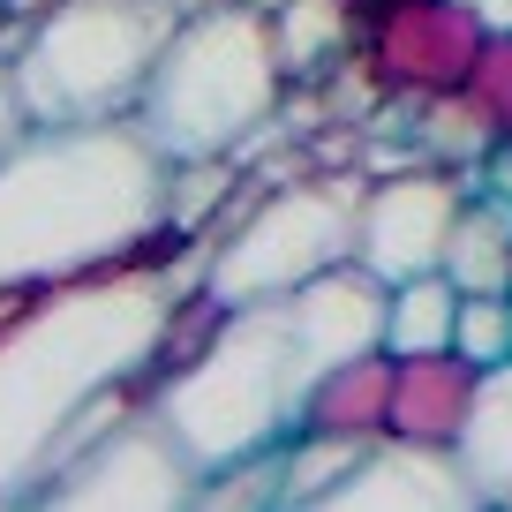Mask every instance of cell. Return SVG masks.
<instances>
[{"instance_id": "6da1fadb", "label": "cell", "mask_w": 512, "mask_h": 512, "mask_svg": "<svg viewBox=\"0 0 512 512\" xmlns=\"http://www.w3.org/2000/svg\"><path fill=\"white\" fill-rule=\"evenodd\" d=\"M174 309L181 294L151 256L0 294V505L38 497L68 467L83 415L113 384L159 369Z\"/></svg>"}, {"instance_id": "7a4b0ae2", "label": "cell", "mask_w": 512, "mask_h": 512, "mask_svg": "<svg viewBox=\"0 0 512 512\" xmlns=\"http://www.w3.org/2000/svg\"><path fill=\"white\" fill-rule=\"evenodd\" d=\"M174 181L181 166L144 136L136 113L23 121L0 144V294L159 256L181 241Z\"/></svg>"}, {"instance_id": "3957f363", "label": "cell", "mask_w": 512, "mask_h": 512, "mask_svg": "<svg viewBox=\"0 0 512 512\" xmlns=\"http://www.w3.org/2000/svg\"><path fill=\"white\" fill-rule=\"evenodd\" d=\"M309 384H317V354L294 332V309L241 302V309H219V324L181 362L159 369L151 407L211 475V467L241 460V452L287 445L302 430Z\"/></svg>"}, {"instance_id": "277c9868", "label": "cell", "mask_w": 512, "mask_h": 512, "mask_svg": "<svg viewBox=\"0 0 512 512\" xmlns=\"http://www.w3.org/2000/svg\"><path fill=\"white\" fill-rule=\"evenodd\" d=\"M287 83L294 76L279 61L272 8H256V0H196L181 16V31L166 38L144 98H136V121L174 166L241 159V144L279 121Z\"/></svg>"}, {"instance_id": "5b68a950", "label": "cell", "mask_w": 512, "mask_h": 512, "mask_svg": "<svg viewBox=\"0 0 512 512\" xmlns=\"http://www.w3.org/2000/svg\"><path fill=\"white\" fill-rule=\"evenodd\" d=\"M196 0H53L46 16L16 23L8 76L23 121H113L136 113L166 38Z\"/></svg>"}, {"instance_id": "8992f818", "label": "cell", "mask_w": 512, "mask_h": 512, "mask_svg": "<svg viewBox=\"0 0 512 512\" xmlns=\"http://www.w3.org/2000/svg\"><path fill=\"white\" fill-rule=\"evenodd\" d=\"M362 196L369 174H339L317 166V151H302L287 166L264 174V189L249 196V211L234 219V234H219L204 249V294L219 309L241 302H287L294 287H309L317 272L347 264L362 249Z\"/></svg>"}, {"instance_id": "52a82bcc", "label": "cell", "mask_w": 512, "mask_h": 512, "mask_svg": "<svg viewBox=\"0 0 512 512\" xmlns=\"http://www.w3.org/2000/svg\"><path fill=\"white\" fill-rule=\"evenodd\" d=\"M196 490H204L196 452L159 422V407H136V415L113 422L91 452H76L38 497H46V505H68V512H91V505L166 512V505H196Z\"/></svg>"}, {"instance_id": "ba28073f", "label": "cell", "mask_w": 512, "mask_h": 512, "mask_svg": "<svg viewBox=\"0 0 512 512\" xmlns=\"http://www.w3.org/2000/svg\"><path fill=\"white\" fill-rule=\"evenodd\" d=\"M482 181L460 174V166H392V174H369V196H362V264L384 279H415V272H437L445 264V241L460 226L467 196Z\"/></svg>"}, {"instance_id": "9c48e42d", "label": "cell", "mask_w": 512, "mask_h": 512, "mask_svg": "<svg viewBox=\"0 0 512 512\" xmlns=\"http://www.w3.org/2000/svg\"><path fill=\"white\" fill-rule=\"evenodd\" d=\"M362 46L392 91L437 98V91H467L490 31H482V16L467 0H377Z\"/></svg>"}, {"instance_id": "30bf717a", "label": "cell", "mask_w": 512, "mask_h": 512, "mask_svg": "<svg viewBox=\"0 0 512 512\" xmlns=\"http://www.w3.org/2000/svg\"><path fill=\"white\" fill-rule=\"evenodd\" d=\"M332 505H362V512H407V505L415 512H467V505H482V482H475V467L460 460V445H422V437H392L384 430Z\"/></svg>"}, {"instance_id": "8fae6325", "label": "cell", "mask_w": 512, "mask_h": 512, "mask_svg": "<svg viewBox=\"0 0 512 512\" xmlns=\"http://www.w3.org/2000/svg\"><path fill=\"white\" fill-rule=\"evenodd\" d=\"M482 369L460 347L437 354H400V377H392V437H422V445H460L467 415H475Z\"/></svg>"}, {"instance_id": "7c38bea8", "label": "cell", "mask_w": 512, "mask_h": 512, "mask_svg": "<svg viewBox=\"0 0 512 512\" xmlns=\"http://www.w3.org/2000/svg\"><path fill=\"white\" fill-rule=\"evenodd\" d=\"M392 377H400V354L392 347H369L332 362L302 400V430L324 437H384L392 430Z\"/></svg>"}, {"instance_id": "4fadbf2b", "label": "cell", "mask_w": 512, "mask_h": 512, "mask_svg": "<svg viewBox=\"0 0 512 512\" xmlns=\"http://www.w3.org/2000/svg\"><path fill=\"white\" fill-rule=\"evenodd\" d=\"M415 144L430 166H460V174L482 181L490 151L505 144V128L475 91H437V98H415Z\"/></svg>"}, {"instance_id": "5bb4252c", "label": "cell", "mask_w": 512, "mask_h": 512, "mask_svg": "<svg viewBox=\"0 0 512 512\" xmlns=\"http://www.w3.org/2000/svg\"><path fill=\"white\" fill-rule=\"evenodd\" d=\"M445 272L460 294H512V204L505 196H467L460 226L445 241Z\"/></svg>"}, {"instance_id": "9a60e30c", "label": "cell", "mask_w": 512, "mask_h": 512, "mask_svg": "<svg viewBox=\"0 0 512 512\" xmlns=\"http://www.w3.org/2000/svg\"><path fill=\"white\" fill-rule=\"evenodd\" d=\"M460 460L475 467L482 505H512V362L482 369V392H475V415H467Z\"/></svg>"}, {"instance_id": "2e32d148", "label": "cell", "mask_w": 512, "mask_h": 512, "mask_svg": "<svg viewBox=\"0 0 512 512\" xmlns=\"http://www.w3.org/2000/svg\"><path fill=\"white\" fill-rule=\"evenodd\" d=\"M452 324H460V287L452 272H415V279H392V309H384V347L392 354H437L452 347Z\"/></svg>"}, {"instance_id": "e0dca14e", "label": "cell", "mask_w": 512, "mask_h": 512, "mask_svg": "<svg viewBox=\"0 0 512 512\" xmlns=\"http://www.w3.org/2000/svg\"><path fill=\"white\" fill-rule=\"evenodd\" d=\"M354 16H362V8H347V0H287V8H272L287 76L309 83V76H324L339 53H354Z\"/></svg>"}, {"instance_id": "ac0fdd59", "label": "cell", "mask_w": 512, "mask_h": 512, "mask_svg": "<svg viewBox=\"0 0 512 512\" xmlns=\"http://www.w3.org/2000/svg\"><path fill=\"white\" fill-rule=\"evenodd\" d=\"M377 437H324V430H294L287 437V505H332L347 490V475L369 460Z\"/></svg>"}, {"instance_id": "d6986e66", "label": "cell", "mask_w": 512, "mask_h": 512, "mask_svg": "<svg viewBox=\"0 0 512 512\" xmlns=\"http://www.w3.org/2000/svg\"><path fill=\"white\" fill-rule=\"evenodd\" d=\"M452 347L475 369L512 362V294H460V324H452Z\"/></svg>"}, {"instance_id": "ffe728a7", "label": "cell", "mask_w": 512, "mask_h": 512, "mask_svg": "<svg viewBox=\"0 0 512 512\" xmlns=\"http://www.w3.org/2000/svg\"><path fill=\"white\" fill-rule=\"evenodd\" d=\"M8 46H16V23H0V144L23 128V98H16V76H8Z\"/></svg>"}, {"instance_id": "44dd1931", "label": "cell", "mask_w": 512, "mask_h": 512, "mask_svg": "<svg viewBox=\"0 0 512 512\" xmlns=\"http://www.w3.org/2000/svg\"><path fill=\"white\" fill-rule=\"evenodd\" d=\"M482 189H490V196H505V204H512V136L490 151V166H482Z\"/></svg>"}, {"instance_id": "7402d4cb", "label": "cell", "mask_w": 512, "mask_h": 512, "mask_svg": "<svg viewBox=\"0 0 512 512\" xmlns=\"http://www.w3.org/2000/svg\"><path fill=\"white\" fill-rule=\"evenodd\" d=\"M467 8L482 16V31H512V0H467Z\"/></svg>"}, {"instance_id": "603a6c76", "label": "cell", "mask_w": 512, "mask_h": 512, "mask_svg": "<svg viewBox=\"0 0 512 512\" xmlns=\"http://www.w3.org/2000/svg\"><path fill=\"white\" fill-rule=\"evenodd\" d=\"M347 8H362V16H369V8H377V0H347Z\"/></svg>"}, {"instance_id": "cb8c5ba5", "label": "cell", "mask_w": 512, "mask_h": 512, "mask_svg": "<svg viewBox=\"0 0 512 512\" xmlns=\"http://www.w3.org/2000/svg\"><path fill=\"white\" fill-rule=\"evenodd\" d=\"M0 23H8V16H0Z\"/></svg>"}]
</instances>
